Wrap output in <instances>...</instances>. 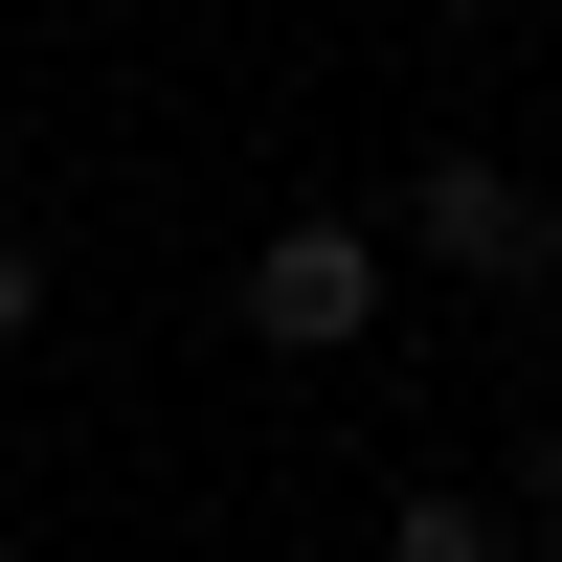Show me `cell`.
<instances>
[{
  "instance_id": "cell-1",
  "label": "cell",
  "mask_w": 562,
  "mask_h": 562,
  "mask_svg": "<svg viewBox=\"0 0 562 562\" xmlns=\"http://www.w3.org/2000/svg\"><path fill=\"white\" fill-rule=\"evenodd\" d=\"M383 248H405V270H450V293H540V270H562V203H540L518 158H473V135H450V158H405Z\"/></svg>"
},
{
  "instance_id": "cell-2",
  "label": "cell",
  "mask_w": 562,
  "mask_h": 562,
  "mask_svg": "<svg viewBox=\"0 0 562 562\" xmlns=\"http://www.w3.org/2000/svg\"><path fill=\"white\" fill-rule=\"evenodd\" d=\"M383 293H405L383 225H360V203H293V225L248 248V293H225V315H248L270 360H360V338H383Z\"/></svg>"
},
{
  "instance_id": "cell-3",
  "label": "cell",
  "mask_w": 562,
  "mask_h": 562,
  "mask_svg": "<svg viewBox=\"0 0 562 562\" xmlns=\"http://www.w3.org/2000/svg\"><path fill=\"white\" fill-rule=\"evenodd\" d=\"M383 562H518L495 473H405V495H383Z\"/></svg>"
},
{
  "instance_id": "cell-4",
  "label": "cell",
  "mask_w": 562,
  "mask_h": 562,
  "mask_svg": "<svg viewBox=\"0 0 562 562\" xmlns=\"http://www.w3.org/2000/svg\"><path fill=\"white\" fill-rule=\"evenodd\" d=\"M495 518H518V540H540V562H562V428H540V450H518V473H495Z\"/></svg>"
},
{
  "instance_id": "cell-5",
  "label": "cell",
  "mask_w": 562,
  "mask_h": 562,
  "mask_svg": "<svg viewBox=\"0 0 562 562\" xmlns=\"http://www.w3.org/2000/svg\"><path fill=\"white\" fill-rule=\"evenodd\" d=\"M23 338H45V248L0 225V360H23Z\"/></svg>"
}]
</instances>
